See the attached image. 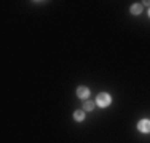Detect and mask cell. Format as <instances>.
<instances>
[{"label": "cell", "mask_w": 150, "mask_h": 143, "mask_svg": "<svg viewBox=\"0 0 150 143\" xmlns=\"http://www.w3.org/2000/svg\"><path fill=\"white\" fill-rule=\"evenodd\" d=\"M110 95L109 94H105V92H102V94H99L98 95V99H96V103H98L99 107H102V108H104V107H107L110 103Z\"/></svg>", "instance_id": "6da1fadb"}, {"label": "cell", "mask_w": 150, "mask_h": 143, "mask_svg": "<svg viewBox=\"0 0 150 143\" xmlns=\"http://www.w3.org/2000/svg\"><path fill=\"white\" fill-rule=\"evenodd\" d=\"M139 130L141 132H150V121L149 119H142L141 123L137 124Z\"/></svg>", "instance_id": "7a4b0ae2"}, {"label": "cell", "mask_w": 150, "mask_h": 143, "mask_svg": "<svg viewBox=\"0 0 150 143\" xmlns=\"http://www.w3.org/2000/svg\"><path fill=\"white\" fill-rule=\"evenodd\" d=\"M77 95H78L80 99H86L88 95H90V89L85 88V86H81V88L77 89Z\"/></svg>", "instance_id": "3957f363"}, {"label": "cell", "mask_w": 150, "mask_h": 143, "mask_svg": "<svg viewBox=\"0 0 150 143\" xmlns=\"http://www.w3.org/2000/svg\"><path fill=\"white\" fill-rule=\"evenodd\" d=\"M74 119L78 121V123H80V121H83L85 119V113L81 111V110H77V111L74 113Z\"/></svg>", "instance_id": "277c9868"}, {"label": "cell", "mask_w": 150, "mask_h": 143, "mask_svg": "<svg viewBox=\"0 0 150 143\" xmlns=\"http://www.w3.org/2000/svg\"><path fill=\"white\" fill-rule=\"evenodd\" d=\"M131 13H133V14H141L142 13V5H137V3L133 5V6H131Z\"/></svg>", "instance_id": "5b68a950"}, {"label": "cell", "mask_w": 150, "mask_h": 143, "mask_svg": "<svg viewBox=\"0 0 150 143\" xmlns=\"http://www.w3.org/2000/svg\"><path fill=\"white\" fill-rule=\"evenodd\" d=\"M83 108L86 110V111H91L93 108H94V103L93 102H85V105H83Z\"/></svg>", "instance_id": "8992f818"}, {"label": "cell", "mask_w": 150, "mask_h": 143, "mask_svg": "<svg viewBox=\"0 0 150 143\" xmlns=\"http://www.w3.org/2000/svg\"><path fill=\"white\" fill-rule=\"evenodd\" d=\"M149 16H150V10H149Z\"/></svg>", "instance_id": "52a82bcc"}]
</instances>
